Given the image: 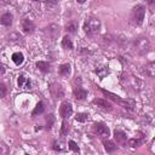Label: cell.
I'll return each mask as SVG.
<instances>
[{"instance_id":"1","label":"cell","mask_w":155,"mask_h":155,"mask_svg":"<svg viewBox=\"0 0 155 155\" xmlns=\"http://www.w3.org/2000/svg\"><path fill=\"white\" fill-rule=\"evenodd\" d=\"M144 16H145V7L143 5H137L136 7H133L131 13V19L134 24H142Z\"/></svg>"},{"instance_id":"2","label":"cell","mask_w":155,"mask_h":155,"mask_svg":"<svg viewBox=\"0 0 155 155\" xmlns=\"http://www.w3.org/2000/svg\"><path fill=\"white\" fill-rule=\"evenodd\" d=\"M99 28H101V22L98 18H88L84 23V30H85V33H87L90 35L97 33L99 30Z\"/></svg>"},{"instance_id":"3","label":"cell","mask_w":155,"mask_h":155,"mask_svg":"<svg viewBox=\"0 0 155 155\" xmlns=\"http://www.w3.org/2000/svg\"><path fill=\"white\" fill-rule=\"evenodd\" d=\"M134 45H136V47H137V51L139 52V53H147L148 51H149V48H150V42H149V40L147 39V38H142V39H138L136 42H134Z\"/></svg>"},{"instance_id":"4","label":"cell","mask_w":155,"mask_h":155,"mask_svg":"<svg viewBox=\"0 0 155 155\" xmlns=\"http://www.w3.org/2000/svg\"><path fill=\"white\" fill-rule=\"evenodd\" d=\"M59 114L63 119H67L69 117L71 114H73V107L69 102H63L61 104V108H59Z\"/></svg>"},{"instance_id":"5","label":"cell","mask_w":155,"mask_h":155,"mask_svg":"<svg viewBox=\"0 0 155 155\" xmlns=\"http://www.w3.org/2000/svg\"><path fill=\"white\" fill-rule=\"evenodd\" d=\"M50 90H51L52 96L54 98H57V99H59V98H62L64 96V90L59 84H51Z\"/></svg>"},{"instance_id":"6","label":"cell","mask_w":155,"mask_h":155,"mask_svg":"<svg viewBox=\"0 0 155 155\" xmlns=\"http://www.w3.org/2000/svg\"><path fill=\"white\" fill-rule=\"evenodd\" d=\"M93 128H94V131L99 134V136H102V137H108L109 136V128L105 126V125H103V124H94V126H93Z\"/></svg>"},{"instance_id":"7","label":"cell","mask_w":155,"mask_h":155,"mask_svg":"<svg viewBox=\"0 0 155 155\" xmlns=\"http://www.w3.org/2000/svg\"><path fill=\"white\" fill-rule=\"evenodd\" d=\"M30 80L28 78H25L24 75H21L18 78V87L22 90H29L30 88Z\"/></svg>"},{"instance_id":"8","label":"cell","mask_w":155,"mask_h":155,"mask_svg":"<svg viewBox=\"0 0 155 155\" xmlns=\"http://www.w3.org/2000/svg\"><path fill=\"white\" fill-rule=\"evenodd\" d=\"M22 29H23V31L24 33H33V30L35 29V25H34V23L31 22V21H29V19H23V22H22Z\"/></svg>"},{"instance_id":"9","label":"cell","mask_w":155,"mask_h":155,"mask_svg":"<svg viewBox=\"0 0 155 155\" xmlns=\"http://www.w3.org/2000/svg\"><path fill=\"white\" fill-rule=\"evenodd\" d=\"M93 103H94L97 107H99V108H103V109H111L110 103H109L108 101H105V99L97 98V99H94V101H93Z\"/></svg>"},{"instance_id":"10","label":"cell","mask_w":155,"mask_h":155,"mask_svg":"<svg viewBox=\"0 0 155 155\" xmlns=\"http://www.w3.org/2000/svg\"><path fill=\"white\" fill-rule=\"evenodd\" d=\"M0 23L4 24V25H11L12 24V16L10 13H4L0 18Z\"/></svg>"},{"instance_id":"11","label":"cell","mask_w":155,"mask_h":155,"mask_svg":"<svg viewBox=\"0 0 155 155\" xmlns=\"http://www.w3.org/2000/svg\"><path fill=\"white\" fill-rule=\"evenodd\" d=\"M12 61H13L15 64H17V65L22 64L23 61H24V56H23V53H21V52H15V53L12 54Z\"/></svg>"},{"instance_id":"12","label":"cell","mask_w":155,"mask_h":155,"mask_svg":"<svg viewBox=\"0 0 155 155\" xmlns=\"http://www.w3.org/2000/svg\"><path fill=\"white\" fill-rule=\"evenodd\" d=\"M74 96H75L76 99H84V98L87 96V92H86L84 88L78 87V88L74 90Z\"/></svg>"},{"instance_id":"13","label":"cell","mask_w":155,"mask_h":155,"mask_svg":"<svg viewBox=\"0 0 155 155\" xmlns=\"http://www.w3.org/2000/svg\"><path fill=\"white\" fill-rule=\"evenodd\" d=\"M58 73L62 75V76H68L70 74V65L69 64H62L58 69Z\"/></svg>"},{"instance_id":"14","label":"cell","mask_w":155,"mask_h":155,"mask_svg":"<svg viewBox=\"0 0 155 155\" xmlns=\"http://www.w3.org/2000/svg\"><path fill=\"white\" fill-rule=\"evenodd\" d=\"M114 136H115V139H116L117 142H120V143H124V142L126 140V133L122 132V131L116 130V131L114 132Z\"/></svg>"},{"instance_id":"15","label":"cell","mask_w":155,"mask_h":155,"mask_svg":"<svg viewBox=\"0 0 155 155\" xmlns=\"http://www.w3.org/2000/svg\"><path fill=\"white\" fill-rule=\"evenodd\" d=\"M62 46H63L64 48H67V50H71V48H73V42H71V40H70L69 36H64V38H63V40H62Z\"/></svg>"},{"instance_id":"16","label":"cell","mask_w":155,"mask_h":155,"mask_svg":"<svg viewBox=\"0 0 155 155\" xmlns=\"http://www.w3.org/2000/svg\"><path fill=\"white\" fill-rule=\"evenodd\" d=\"M104 148L107 150V153H113L116 149V145L111 142V140H105L104 142Z\"/></svg>"},{"instance_id":"17","label":"cell","mask_w":155,"mask_h":155,"mask_svg":"<svg viewBox=\"0 0 155 155\" xmlns=\"http://www.w3.org/2000/svg\"><path fill=\"white\" fill-rule=\"evenodd\" d=\"M42 111H44V103H42V102H39V103L36 104L35 109L33 110V115L35 116V115H38V114H41Z\"/></svg>"},{"instance_id":"18","label":"cell","mask_w":155,"mask_h":155,"mask_svg":"<svg viewBox=\"0 0 155 155\" xmlns=\"http://www.w3.org/2000/svg\"><path fill=\"white\" fill-rule=\"evenodd\" d=\"M87 119H88V115L85 114V113H79V114H76V116H75V120L79 121V122H85Z\"/></svg>"},{"instance_id":"19","label":"cell","mask_w":155,"mask_h":155,"mask_svg":"<svg viewBox=\"0 0 155 155\" xmlns=\"http://www.w3.org/2000/svg\"><path fill=\"white\" fill-rule=\"evenodd\" d=\"M36 67H38L41 71H44V73L48 71V64H47L46 62H38V63H36Z\"/></svg>"},{"instance_id":"20","label":"cell","mask_w":155,"mask_h":155,"mask_svg":"<svg viewBox=\"0 0 155 155\" xmlns=\"http://www.w3.org/2000/svg\"><path fill=\"white\" fill-rule=\"evenodd\" d=\"M78 29V23L76 22H70L68 25H67V30L70 31V33H75Z\"/></svg>"},{"instance_id":"21","label":"cell","mask_w":155,"mask_h":155,"mask_svg":"<svg viewBox=\"0 0 155 155\" xmlns=\"http://www.w3.org/2000/svg\"><path fill=\"white\" fill-rule=\"evenodd\" d=\"M153 67H154V63H149V64L145 67V70H147V73H148V75H149L150 78L154 76V71H153L154 68H153Z\"/></svg>"},{"instance_id":"22","label":"cell","mask_w":155,"mask_h":155,"mask_svg":"<svg viewBox=\"0 0 155 155\" xmlns=\"http://www.w3.org/2000/svg\"><path fill=\"white\" fill-rule=\"evenodd\" d=\"M68 131H69V125L64 121L63 124H62V128H61V134L62 136H64V134H67L68 133Z\"/></svg>"},{"instance_id":"23","label":"cell","mask_w":155,"mask_h":155,"mask_svg":"<svg viewBox=\"0 0 155 155\" xmlns=\"http://www.w3.org/2000/svg\"><path fill=\"white\" fill-rule=\"evenodd\" d=\"M69 148L73 150V151H75V153H79V147H78V144L74 142V140H69Z\"/></svg>"},{"instance_id":"24","label":"cell","mask_w":155,"mask_h":155,"mask_svg":"<svg viewBox=\"0 0 155 155\" xmlns=\"http://www.w3.org/2000/svg\"><path fill=\"white\" fill-rule=\"evenodd\" d=\"M7 153H8V147L5 143L0 142V154H7Z\"/></svg>"},{"instance_id":"25","label":"cell","mask_w":155,"mask_h":155,"mask_svg":"<svg viewBox=\"0 0 155 155\" xmlns=\"http://www.w3.org/2000/svg\"><path fill=\"white\" fill-rule=\"evenodd\" d=\"M53 121H54V117H53V115H52V114H50V115H48V117L46 119V122H47V127H48V128H51V127H52Z\"/></svg>"},{"instance_id":"26","label":"cell","mask_w":155,"mask_h":155,"mask_svg":"<svg viewBox=\"0 0 155 155\" xmlns=\"http://www.w3.org/2000/svg\"><path fill=\"white\" fill-rule=\"evenodd\" d=\"M53 149H54V150H58V151H63V150L65 149V147H64L62 143L56 142V143H54V145H53Z\"/></svg>"},{"instance_id":"27","label":"cell","mask_w":155,"mask_h":155,"mask_svg":"<svg viewBox=\"0 0 155 155\" xmlns=\"http://www.w3.org/2000/svg\"><path fill=\"white\" fill-rule=\"evenodd\" d=\"M128 144L131 145V147H138L139 144H140V139H130L128 140Z\"/></svg>"},{"instance_id":"28","label":"cell","mask_w":155,"mask_h":155,"mask_svg":"<svg viewBox=\"0 0 155 155\" xmlns=\"http://www.w3.org/2000/svg\"><path fill=\"white\" fill-rule=\"evenodd\" d=\"M7 93V88L5 87L4 84H0V97H5Z\"/></svg>"},{"instance_id":"29","label":"cell","mask_w":155,"mask_h":155,"mask_svg":"<svg viewBox=\"0 0 155 155\" xmlns=\"http://www.w3.org/2000/svg\"><path fill=\"white\" fill-rule=\"evenodd\" d=\"M12 4V0H0V5H8Z\"/></svg>"},{"instance_id":"30","label":"cell","mask_w":155,"mask_h":155,"mask_svg":"<svg viewBox=\"0 0 155 155\" xmlns=\"http://www.w3.org/2000/svg\"><path fill=\"white\" fill-rule=\"evenodd\" d=\"M5 71V69H4V65L0 63V73H4Z\"/></svg>"},{"instance_id":"31","label":"cell","mask_w":155,"mask_h":155,"mask_svg":"<svg viewBox=\"0 0 155 155\" xmlns=\"http://www.w3.org/2000/svg\"><path fill=\"white\" fill-rule=\"evenodd\" d=\"M76 1H78V2H79V4H84V2H85V1H86V0H76Z\"/></svg>"},{"instance_id":"32","label":"cell","mask_w":155,"mask_h":155,"mask_svg":"<svg viewBox=\"0 0 155 155\" xmlns=\"http://www.w3.org/2000/svg\"><path fill=\"white\" fill-rule=\"evenodd\" d=\"M147 1H148V4H150V5H151V4H153V1H154V0H147Z\"/></svg>"}]
</instances>
